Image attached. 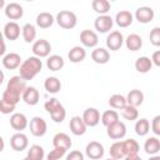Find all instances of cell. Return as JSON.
Listing matches in <instances>:
<instances>
[{
    "instance_id": "6da1fadb",
    "label": "cell",
    "mask_w": 160,
    "mask_h": 160,
    "mask_svg": "<svg viewBox=\"0 0 160 160\" xmlns=\"http://www.w3.org/2000/svg\"><path fill=\"white\" fill-rule=\"evenodd\" d=\"M20 68V78L22 79V80H31V79H34L40 71H41V69H42V62H41V60L39 59V58H36V56H30V58H28L26 60H24L22 62H21V65L19 66Z\"/></svg>"
},
{
    "instance_id": "7a4b0ae2",
    "label": "cell",
    "mask_w": 160,
    "mask_h": 160,
    "mask_svg": "<svg viewBox=\"0 0 160 160\" xmlns=\"http://www.w3.org/2000/svg\"><path fill=\"white\" fill-rule=\"evenodd\" d=\"M76 21H78L76 15L72 11H69V10H62L56 15L58 25L62 29H66V30L74 29L76 26Z\"/></svg>"
},
{
    "instance_id": "3957f363",
    "label": "cell",
    "mask_w": 160,
    "mask_h": 160,
    "mask_svg": "<svg viewBox=\"0 0 160 160\" xmlns=\"http://www.w3.org/2000/svg\"><path fill=\"white\" fill-rule=\"evenodd\" d=\"M25 89H26V81L22 80L18 75V76L10 78V80L8 81V85H6V89L5 90H8V91H10V92L20 96V95H22V92H24Z\"/></svg>"
},
{
    "instance_id": "277c9868",
    "label": "cell",
    "mask_w": 160,
    "mask_h": 160,
    "mask_svg": "<svg viewBox=\"0 0 160 160\" xmlns=\"http://www.w3.org/2000/svg\"><path fill=\"white\" fill-rule=\"evenodd\" d=\"M51 51V45L45 39H39L32 44V52L36 58H46Z\"/></svg>"
},
{
    "instance_id": "5b68a950",
    "label": "cell",
    "mask_w": 160,
    "mask_h": 160,
    "mask_svg": "<svg viewBox=\"0 0 160 160\" xmlns=\"http://www.w3.org/2000/svg\"><path fill=\"white\" fill-rule=\"evenodd\" d=\"M46 130H48V125L42 118L35 116L30 120V132L34 136H36V138L42 136V135H45Z\"/></svg>"
},
{
    "instance_id": "8992f818",
    "label": "cell",
    "mask_w": 160,
    "mask_h": 160,
    "mask_svg": "<svg viewBox=\"0 0 160 160\" xmlns=\"http://www.w3.org/2000/svg\"><path fill=\"white\" fill-rule=\"evenodd\" d=\"M108 136L112 140H119V139H122L125 135H126V126L124 122L121 121H116L111 125L108 126Z\"/></svg>"
},
{
    "instance_id": "52a82bcc",
    "label": "cell",
    "mask_w": 160,
    "mask_h": 160,
    "mask_svg": "<svg viewBox=\"0 0 160 160\" xmlns=\"http://www.w3.org/2000/svg\"><path fill=\"white\" fill-rule=\"evenodd\" d=\"M86 155L91 160H99L104 156V146L98 141H90L85 149Z\"/></svg>"
},
{
    "instance_id": "ba28073f",
    "label": "cell",
    "mask_w": 160,
    "mask_h": 160,
    "mask_svg": "<svg viewBox=\"0 0 160 160\" xmlns=\"http://www.w3.org/2000/svg\"><path fill=\"white\" fill-rule=\"evenodd\" d=\"M122 44H124V36L120 31H111L106 38V46L112 51L119 50L122 46Z\"/></svg>"
},
{
    "instance_id": "9c48e42d",
    "label": "cell",
    "mask_w": 160,
    "mask_h": 160,
    "mask_svg": "<svg viewBox=\"0 0 160 160\" xmlns=\"http://www.w3.org/2000/svg\"><path fill=\"white\" fill-rule=\"evenodd\" d=\"M81 119H82V121H84V124L86 126L92 128V126H96L99 124V121H100V112L95 108H89V109H86L84 111Z\"/></svg>"
},
{
    "instance_id": "30bf717a",
    "label": "cell",
    "mask_w": 160,
    "mask_h": 160,
    "mask_svg": "<svg viewBox=\"0 0 160 160\" xmlns=\"http://www.w3.org/2000/svg\"><path fill=\"white\" fill-rule=\"evenodd\" d=\"M112 24H114V21L111 19V16H109V15H100V16H98L95 19L94 26H95V29L99 32H108V31L111 30Z\"/></svg>"
},
{
    "instance_id": "8fae6325",
    "label": "cell",
    "mask_w": 160,
    "mask_h": 160,
    "mask_svg": "<svg viewBox=\"0 0 160 160\" xmlns=\"http://www.w3.org/2000/svg\"><path fill=\"white\" fill-rule=\"evenodd\" d=\"M28 136L21 134V132H16L11 136L10 139V146L12 148V150L15 151H22L28 148Z\"/></svg>"
},
{
    "instance_id": "7c38bea8",
    "label": "cell",
    "mask_w": 160,
    "mask_h": 160,
    "mask_svg": "<svg viewBox=\"0 0 160 160\" xmlns=\"http://www.w3.org/2000/svg\"><path fill=\"white\" fill-rule=\"evenodd\" d=\"M154 16H155V12L149 6H141L136 10L135 12V18L141 24H148V22H151L154 20Z\"/></svg>"
},
{
    "instance_id": "4fadbf2b",
    "label": "cell",
    "mask_w": 160,
    "mask_h": 160,
    "mask_svg": "<svg viewBox=\"0 0 160 160\" xmlns=\"http://www.w3.org/2000/svg\"><path fill=\"white\" fill-rule=\"evenodd\" d=\"M5 15L10 19V20H19L22 18L24 15V9L20 4L18 2H10L6 5L5 8Z\"/></svg>"
},
{
    "instance_id": "5bb4252c",
    "label": "cell",
    "mask_w": 160,
    "mask_h": 160,
    "mask_svg": "<svg viewBox=\"0 0 160 160\" xmlns=\"http://www.w3.org/2000/svg\"><path fill=\"white\" fill-rule=\"evenodd\" d=\"M80 41L84 46L86 48H94L98 45L99 42V39H98V35L95 31L92 30H82L81 34H80Z\"/></svg>"
},
{
    "instance_id": "9a60e30c",
    "label": "cell",
    "mask_w": 160,
    "mask_h": 160,
    "mask_svg": "<svg viewBox=\"0 0 160 160\" xmlns=\"http://www.w3.org/2000/svg\"><path fill=\"white\" fill-rule=\"evenodd\" d=\"M52 145H54V148H61V149H65L68 151L71 148L72 142H71V139H70V136L68 134L58 132L52 138Z\"/></svg>"
},
{
    "instance_id": "2e32d148",
    "label": "cell",
    "mask_w": 160,
    "mask_h": 160,
    "mask_svg": "<svg viewBox=\"0 0 160 160\" xmlns=\"http://www.w3.org/2000/svg\"><path fill=\"white\" fill-rule=\"evenodd\" d=\"M2 65L5 69L8 70H14V69H18L20 65H21V58L19 54L16 52H10L8 55L4 56L2 59Z\"/></svg>"
},
{
    "instance_id": "e0dca14e",
    "label": "cell",
    "mask_w": 160,
    "mask_h": 160,
    "mask_svg": "<svg viewBox=\"0 0 160 160\" xmlns=\"http://www.w3.org/2000/svg\"><path fill=\"white\" fill-rule=\"evenodd\" d=\"M10 126L16 130V131H21L28 126V119L24 114L20 112H15L11 115L10 118Z\"/></svg>"
},
{
    "instance_id": "ac0fdd59",
    "label": "cell",
    "mask_w": 160,
    "mask_h": 160,
    "mask_svg": "<svg viewBox=\"0 0 160 160\" xmlns=\"http://www.w3.org/2000/svg\"><path fill=\"white\" fill-rule=\"evenodd\" d=\"M21 96H22V100L30 106L36 105L39 102V91L34 86H26Z\"/></svg>"
},
{
    "instance_id": "d6986e66",
    "label": "cell",
    "mask_w": 160,
    "mask_h": 160,
    "mask_svg": "<svg viewBox=\"0 0 160 160\" xmlns=\"http://www.w3.org/2000/svg\"><path fill=\"white\" fill-rule=\"evenodd\" d=\"M125 99H126V104L128 105H131L134 108H138L144 101V94H142L141 90L132 89V90H130V92L128 94V98H125Z\"/></svg>"
},
{
    "instance_id": "ffe728a7",
    "label": "cell",
    "mask_w": 160,
    "mask_h": 160,
    "mask_svg": "<svg viewBox=\"0 0 160 160\" xmlns=\"http://www.w3.org/2000/svg\"><path fill=\"white\" fill-rule=\"evenodd\" d=\"M4 35H5V38H6L8 40H10V41L16 40V39L19 38V35H20V26H19L15 21L8 22V24L5 25V28H4Z\"/></svg>"
},
{
    "instance_id": "44dd1931",
    "label": "cell",
    "mask_w": 160,
    "mask_h": 160,
    "mask_svg": "<svg viewBox=\"0 0 160 160\" xmlns=\"http://www.w3.org/2000/svg\"><path fill=\"white\" fill-rule=\"evenodd\" d=\"M69 126H70L71 132H72L74 135H78V136L84 135L85 131H86V125L84 124V121H82V119H81L80 116H74V118H71Z\"/></svg>"
},
{
    "instance_id": "7402d4cb",
    "label": "cell",
    "mask_w": 160,
    "mask_h": 160,
    "mask_svg": "<svg viewBox=\"0 0 160 160\" xmlns=\"http://www.w3.org/2000/svg\"><path fill=\"white\" fill-rule=\"evenodd\" d=\"M91 59H92L96 64L102 65V64H106V62L110 60V54H109V51H108L106 49H104V48H98V49L92 50V52H91Z\"/></svg>"
},
{
    "instance_id": "603a6c76",
    "label": "cell",
    "mask_w": 160,
    "mask_h": 160,
    "mask_svg": "<svg viewBox=\"0 0 160 160\" xmlns=\"http://www.w3.org/2000/svg\"><path fill=\"white\" fill-rule=\"evenodd\" d=\"M115 20L120 28H128L132 24V14L128 10H121L116 14Z\"/></svg>"
},
{
    "instance_id": "cb8c5ba5",
    "label": "cell",
    "mask_w": 160,
    "mask_h": 160,
    "mask_svg": "<svg viewBox=\"0 0 160 160\" xmlns=\"http://www.w3.org/2000/svg\"><path fill=\"white\" fill-rule=\"evenodd\" d=\"M125 44H126V48L130 50V51H138L141 49L142 46V39L141 36H139L138 34H131L126 38L125 40Z\"/></svg>"
},
{
    "instance_id": "d4e9b609",
    "label": "cell",
    "mask_w": 160,
    "mask_h": 160,
    "mask_svg": "<svg viewBox=\"0 0 160 160\" xmlns=\"http://www.w3.org/2000/svg\"><path fill=\"white\" fill-rule=\"evenodd\" d=\"M151 68H152V62L148 56H140L135 61V69L138 72H141V74L149 72Z\"/></svg>"
},
{
    "instance_id": "484cf974",
    "label": "cell",
    "mask_w": 160,
    "mask_h": 160,
    "mask_svg": "<svg viewBox=\"0 0 160 160\" xmlns=\"http://www.w3.org/2000/svg\"><path fill=\"white\" fill-rule=\"evenodd\" d=\"M144 150H145V152L149 154V155H155V154H158V152L160 151V141H159V139L155 138V136L149 138V139L145 141V144H144Z\"/></svg>"
},
{
    "instance_id": "4316f807",
    "label": "cell",
    "mask_w": 160,
    "mask_h": 160,
    "mask_svg": "<svg viewBox=\"0 0 160 160\" xmlns=\"http://www.w3.org/2000/svg\"><path fill=\"white\" fill-rule=\"evenodd\" d=\"M68 58L71 62H81L85 58H86V51L84 50V48L81 46H74L69 54H68Z\"/></svg>"
},
{
    "instance_id": "83f0119b",
    "label": "cell",
    "mask_w": 160,
    "mask_h": 160,
    "mask_svg": "<svg viewBox=\"0 0 160 160\" xmlns=\"http://www.w3.org/2000/svg\"><path fill=\"white\" fill-rule=\"evenodd\" d=\"M122 149H124L125 156H128V155H138L140 146H139V144H138L136 140H134V139H126V140L122 141Z\"/></svg>"
},
{
    "instance_id": "f1b7e54d",
    "label": "cell",
    "mask_w": 160,
    "mask_h": 160,
    "mask_svg": "<svg viewBox=\"0 0 160 160\" xmlns=\"http://www.w3.org/2000/svg\"><path fill=\"white\" fill-rule=\"evenodd\" d=\"M55 19L50 12H40L36 16V24L38 26H40L41 29H48L54 24Z\"/></svg>"
},
{
    "instance_id": "f546056e",
    "label": "cell",
    "mask_w": 160,
    "mask_h": 160,
    "mask_svg": "<svg viewBox=\"0 0 160 160\" xmlns=\"http://www.w3.org/2000/svg\"><path fill=\"white\" fill-rule=\"evenodd\" d=\"M44 88H45V90H46L48 92H50V94H56V92H59L60 89H61V82H60V80H59L58 78L50 76V78H48V79L45 80Z\"/></svg>"
},
{
    "instance_id": "4dcf8cb0",
    "label": "cell",
    "mask_w": 160,
    "mask_h": 160,
    "mask_svg": "<svg viewBox=\"0 0 160 160\" xmlns=\"http://www.w3.org/2000/svg\"><path fill=\"white\" fill-rule=\"evenodd\" d=\"M46 66L51 71H58L64 68V59L59 55H51L46 60Z\"/></svg>"
},
{
    "instance_id": "1f68e13d",
    "label": "cell",
    "mask_w": 160,
    "mask_h": 160,
    "mask_svg": "<svg viewBox=\"0 0 160 160\" xmlns=\"http://www.w3.org/2000/svg\"><path fill=\"white\" fill-rule=\"evenodd\" d=\"M109 105L112 109H118V110H122L126 106V99L120 95V94H114L110 96L109 99Z\"/></svg>"
},
{
    "instance_id": "d6a6232c",
    "label": "cell",
    "mask_w": 160,
    "mask_h": 160,
    "mask_svg": "<svg viewBox=\"0 0 160 160\" xmlns=\"http://www.w3.org/2000/svg\"><path fill=\"white\" fill-rule=\"evenodd\" d=\"M116 121H119V114L115 110H106V111L102 112V115H101V122L106 128L109 125L116 122Z\"/></svg>"
},
{
    "instance_id": "836d02e7",
    "label": "cell",
    "mask_w": 160,
    "mask_h": 160,
    "mask_svg": "<svg viewBox=\"0 0 160 160\" xmlns=\"http://www.w3.org/2000/svg\"><path fill=\"white\" fill-rule=\"evenodd\" d=\"M110 156L115 160H120V159H124L125 158V154H124V149H122V141H116L114 142L111 146H110Z\"/></svg>"
},
{
    "instance_id": "e575fe53",
    "label": "cell",
    "mask_w": 160,
    "mask_h": 160,
    "mask_svg": "<svg viewBox=\"0 0 160 160\" xmlns=\"http://www.w3.org/2000/svg\"><path fill=\"white\" fill-rule=\"evenodd\" d=\"M91 6H92L94 11L98 12L99 15H105L110 10V2L106 0H94Z\"/></svg>"
},
{
    "instance_id": "d590c367",
    "label": "cell",
    "mask_w": 160,
    "mask_h": 160,
    "mask_svg": "<svg viewBox=\"0 0 160 160\" xmlns=\"http://www.w3.org/2000/svg\"><path fill=\"white\" fill-rule=\"evenodd\" d=\"M44 149L40 145H32L30 146V149L28 150V155L26 158L30 160H42L44 159Z\"/></svg>"
},
{
    "instance_id": "8d00e7d4",
    "label": "cell",
    "mask_w": 160,
    "mask_h": 160,
    "mask_svg": "<svg viewBox=\"0 0 160 160\" xmlns=\"http://www.w3.org/2000/svg\"><path fill=\"white\" fill-rule=\"evenodd\" d=\"M150 131V124L148 119H140L135 124V132L139 136H145Z\"/></svg>"
},
{
    "instance_id": "74e56055",
    "label": "cell",
    "mask_w": 160,
    "mask_h": 160,
    "mask_svg": "<svg viewBox=\"0 0 160 160\" xmlns=\"http://www.w3.org/2000/svg\"><path fill=\"white\" fill-rule=\"evenodd\" d=\"M22 38L26 42H32L36 38V30L34 25L31 24H25L22 28Z\"/></svg>"
},
{
    "instance_id": "f35d334b",
    "label": "cell",
    "mask_w": 160,
    "mask_h": 160,
    "mask_svg": "<svg viewBox=\"0 0 160 160\" xmlns=\"http://www.w3.org/2000/svg\"><path fill=\"white\" fill-rule=\"evenodd\" d=\"M121 115H122L124 119L132 121V120H136V119H138V116H139V111H138L136 108H134V106L126 104V106H125V108L122 109V111H121Z\"/></svg>"
},
{
    "instance_id": "ab89813d",
    "label": "cell",
    "mask_w": 160,
    "mask_h": 160,
    "mask_svg": "<svg viewBox=\"0 0 160 160\" xmlns=\"http://www.w3.org/2000/svg\"><path fill=\"white\" fill-rule=\"evenodd\" d=\"M44 108H45V110H46L49 114H52V112H55L56 110L61 109L62 105L60 104V101H59L58 99H50V100H48V101L45 102Z\"/></svg>"
},
{
    "instance_id": "60d3db41",
    "label": "cell",
    "mask_w": 160,
    "mask_h": 160,
    "mask_svg": "<svg viewBox=\"0 0 160 160\" xmlns=\"http://www.w3.org/2000/svg\"><path fill=\"white\" fill-rule=\"evenodd\" d=\"M2 100H5L6 102H9V104L16 106V104H18L19 100H20V96H19V95H15V94H12V92H10V91H8V90H5L4 94H2Z\"/></svg>"
},
{
    "instance_id": "b9f144b4",
    "label": "cell",
    "mask_w": 160,
    "mask_h": 160,
    "mask_svg": "<svg viewBox=\"0 0 160 160\" xmlns=\"http://www.w3.org/2000/svg\"><path fill=\"white\" fill-rule=\"evenodd\" d=\"M66 150L61 149V148H54V150H51L48 154V160H59L65 155Z\"/></svg>"
},
{
    "instance_id": "7bdbcfd3",
    "label": "cell",
    "mask_w": 160,
    "mask_h": 160,
    "mask_svg": "<svg viewBox=\"0 0 160 160\" xmlns=\"http://www.w3.org/2000/svg\"><path fill=\"white\" fill-rule=\"evenodd\" d=\"M149 39L154 46H160V28H154L150 31Z\"/></svg>"
},
{
    "instance_id": "ee69618b",
    "label": "cell",
    "mask_w": 160,
    "mask_h": 160,
    "mask_svg": "<svg viewBox=\"0 0 160 160\" xmlns=\"http://www.w3.org/2000/svg\"><path fill=\"white\" fill-rule=\"evenodd\" d=\"M50 116H51V119H52L55 122H62L64 119H65V116H66V111H65V109H64V106H62L61 109H59V110H56L55 112L50 114Z\"/></svg>"
},
{
    "instance_id": "f6af8a7d",
    "label": "cell",
    "mask_w": 160,
    "mask_h": 160,
    "mask_svg": "<svg viewBox=\"0 0 160 160\" xmlns=\"http://www.w3.org/2000/svg\"><path fill=\"white\" fill-rule=\"evenodd\" d=\"M15 110V105H11L9 102H6L5 100H0V112L1 114H10Z\"/></svg>"
},
{
    "instance_id": "bcb514c9",
    "label": "cell",
    "mask_w": 160,
    "mask_h": 160,
    "mask_svg": "<svg viewBox=\"0 0 160 160\" xmlns=\"http://www.w3.org/2000/svg\"><path fill=\"white\" fill-rule=\"evenodd\" d=\"M151 129H152V131H154L155 135H160V116H159V115H156V116L152 119Z\"/></svg>"
},
{
    "instance_id": "7dc6e473",
    "label": "cell",
    "mask_w": 160,
    "mask_h": 160,
    "mask_svg": "<svg viewBox=\"0 0 160 160\" xmlns=\"http://www.w3.org/2000/svg\"><path fill=\"white\" fill-rule=\"evenodd\" d=\"M66 160H84V155L79 150H74V151H70L68 154Z\"/></svg>"
},
{
    "instance_id": "c3c4849f",
    "label": "cell",
    "mask_w": 160,
    "mask_h": 160,
    "mask_svg": "<svg viewBox=\"0 0 160 160\" xmlns=\"http://www.w3.org/2000/svg\"><path fill=\"white\" fill-rule=\"evenodd\" d=\"M151 62H152V64H155L156 66H160V50H156V51L152 54Z\"/></svg>"
},
{
    "instance_id": "681fc988",
    "label": "cell",
    "mask_w": 160,
    "mask_h": 160,
    "mask_svg": "<svg viewBox=\"0 0 160 160\" xmlns=\"http://www.w3.org/2000/svg\"><path fill=\"white\" fill-rule=\"evenodd\" d=\"M5 50H6V45H5L4 40H0V56L5 54Z\"/></svg>"
},
{
    "instance_id": "f907efd6",
    "label": "cell",
    "mask_w": 160,
    "mask_h": 160,
    "mask_svg": "<svg viewBox=\"0 0 160 160\" xmlns=\"http://www.w3.org/2000/svg\"><path fill=\"white\" fill-rule=\"evenodd\" d=\"M124 160H142V159L138 155H128V156L124 158Z\"/></svg>"
},
{
    "instance_id": "816d5d0a",
    "label": "cell",
    "mask_w": 160,
    "mask_h": 160,
    "mask_svg": "<svg viewBox=\"0 0 160 160\" xmlns=\"http://www.w3.org/2000/svg\"><path fill=\"white\" fill-rule=\"evenodd\" d=\"M4 148H5V142H4V139L0 136V152L4 150Z\"/></svg>"
},
{
    "instance_id": "f5cc1de1",
    "label": "cell",
    "mask_w": 160,
    "mask_h": 160,
    "mask_svg": "<svg viewBox=\"0 0 160 160\" xmlns=\"http://www.w3.org/2000/svg\"><path fill=\"white\" fill-rule=\"evenodd\" d=\"M4 82V72L0 70V85Z\"/></svg>"
},
{
    "instance_id": "db71d44e",
    "label": "cell",
    "mask_w": 160,
    "mask_h": 160,
    "mask_svg": "<svg viewBox=\"0 0 160 160\" xmlns=\"http://www.w3.org/2000/svg\"><path fill=\"white\" fill-rule=\"evenodd\" d=\"M149 160H160V156H158V155H155V156H151Z\"/></svg>"
},
{
    "instance_id": "11a10c76",
    "label": "cell",
    "mask_w": 160,
    "mask_h": 160,
    "mask_svg": "<svg viewBox=\"0 0 160 160\" xmlns=\"http://www.w3.org/2000/svg\"><path fill=\"white\" fill-rule=\"evenodd\" d=\"M4 5H5V1L4 0H0V9L4 8Z\"/></svg>"
},
{
    "instance_id": "9f6ffc18",
    "label": "cell",
    "mask_w": 160,
    "mask_h": 160,
    "mask_svg": "<svg viewBox=\"0 0 160 160\" xmlns=\"http://www.w3.org/2000/svg\"><path fill=\"white\" fill-rule=\"evenodd\" d=\"M0 40H2V34H1V31H0Z\"/></svg>"
},
{
    "instance_id": "6f0895ef",
    "label": "cell",
    "mask_w": 160,
    "mask_h": 160,
    "mask_svg": "<svg viewBox=\"0 0 160 160\" xmlns=\"http://www.w3.org/2000/svg\"><path fill=\"white\" fill-rule=\"evenodd\" d=\"M106 160H115V159H112V158H109V159H106Z\"/></svg>"
},
{
    "instance_id": "680465c9",
    "label": "cell",
    "mask_w": 160,
    "mask_h": 160,
    "mask_svg": "<svg viewBox=\"0 0 160 160\" xmlns=\"http://www.w3.org/2000/svg\"><path fill=\"white\" fill-rule=\"evenodd\" d=\"M22 160H30V159H28V158H25V159H22Z\"/></svg>"
}]
</instances>
